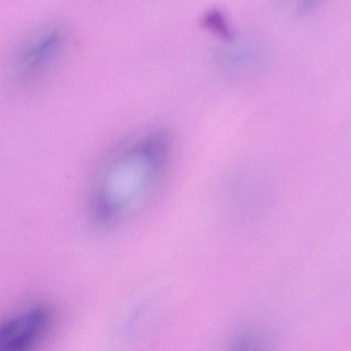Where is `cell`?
Segmentation results:
<instances>
[{"instance_id":"cell-6","label":"cell","mask_w":351,"mask_h":351,"mask_svg":"<svg viewBox=\"0 0 351 351\" xmlns=\"http://www.w3.org/2000/svg\"><path fill=\"white\" fill-rule=\"evenodd\" d=\"M289 1H292V0H289Z\"/></svg>"},{"instance_id":"cell-1","label":"cell","mask_w":351,"mask_h":351,"mask_svg":"<svg viewBox=\"0 0 351 351\" xmlns=\"http://www.w3.org/2000/svg\"><path fill=\"white\" fill-rule=\"evenodd\" d=\"M171 134L149 132L125 147L107 164L97 180L95 208L111 217L136 204L160 182L171 160Z\"/></svg>"},{"instance_id":"cell-2","label":"cell","mask_w":351,"mask_h":351,"mask_svg":"<svg viewBox=\"0 0 351 351\" xmlns=\"http://www.w3.org/2000/svg\"><path fill=\"white\" fill-rule=\"evenodd\" d=\"M64 29L53 24L32 31L14 49L11 75L18 83L31 84L43 78L61 56L66 46Z\"/></svg>"},{"instance_id":"cell-3","label":"cell","mask_w":351,"mask_h":351,"mask_svg":"<svg viewBox=\"0 0 351 351\" xmlns=\"http://www.w3.org/2000/svg\"><path fill=\"white\" fill-rule=\"evenodd\" d=\"M51 314L47 308L33 305L0 322V351H23L36 345L48 331Z\"/></svg>"},{"instance_id":"cell-5","label":"cell","mask_w":351,"mask_h":351,"mask_svg":"<svg viewBox=\"0 0 351 351\" xmlns=\"http://www.w3.org/2000/svg\"><path fill=\"white\" fill-rule=\"evenodd\" d=\"M324 0H299L295 8V13L299 16H304L315 10Z\"/></svg>"},{"instance_id":"cell-4","label":"cell","mask_w":351,"mask_h":351,"mask_svg":"<svg viewBox=\"0 0 351 351\" xmlns=\"http://www.w3.org/2000/svg\"><path fill=\"white\" fill-rule=\"evenodd\" d=\"M201 26L219 38L228 43L234 40V32L224 13L217 8L206 12L200 20Z\"/></svg>"}]
</instances>
